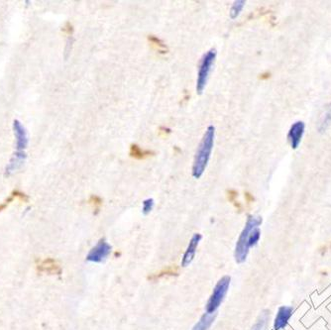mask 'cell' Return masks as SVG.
<instances>
[{
    "instance_id": "cell-1",
    "label": "cell",
    "mask_w": 331,
    "mask_h": 330,
    "mask_svg": "<svg viewBox=\"0 0 331 330\" xmlns=\"http://www.w3.org/2000/svg\"><path fill=\"white\" fill-rule=\"evenodd\" d=\"M214 138H215V127L213 125H209L203 134L201 142L199 143L194 161L193 176L195 178L201 177L207 167L214 146Z\"/></svg>"
},
{
    "instance_id": "cell-2",
    "label": "cell",
    "mask_w": 331,
    "mask_h": 330,
    "mask_svg": "<svg viewBox=\"0 0 331 330\" xmlns=\"http://www.w3.org/2000/svg\"><path fill=\"white\" fill-rule=\"evenodd\" d=\"M262 221H263L262 217H260V216L250 215L248 217L245 227H244L242 233L240 234V237H239L237 244H236V247H235L234 257H235V260L238 264H242L246 261L249 250H250V247H249V244H248L249 235H250V233L252 232L253 229L259 227L262 224Z\"/></svg>"
},
{
    "instance_id": "cell-3",
    "label": "cell",
    "mask_w": 331,
    "mask_h": 330,
    "mask_svg": "<svg viewBox=\"0 0 331 330\" xmlns=\"http://www.w3.org/2000/svg\"><path fill=\"white\" fill-rule=\"evenodd\" d=\"M230 281L231 278L229 276H224L217 282L205 307L207 313H215L216 309L221 306L229 289Z\"/></svg>"
},
{
    "instance_id": "cell-4",
    "label": "cell",
    "mask_w": 331,
    "mask_h": 330,
    "mask_svg": "<svg viewBox=\"0 0 331 330\" xmlns=\"http://www.w3.org/2000/svg\"><path fill=\"white\" fill-rule=\"evenodd\" d=\"M216 55H217L216 50L210 49L203 55L200 61L199 72H198V79H197V92L199 94H201L206 87Z\"/></svg>"
},
{
    "instance_id": "cell-5",
    "label": "cell",
    "mask_w": 331,
    "mask_h": 330,
    "mask_svg": "<svg viewBox=\"0 0 331 330\" xmlns=\"http://www.w3.org/2000/svg\"><path fill=\"white\" fill-rule=\"evenodd\" d=\"M13 133L15 137V147H16V151L14 155H19V156H27L26 154V149L29 143L28 139V133L24 125L19 121L18 119H15L13 121Z\"/></svg>"
},
{
    "instance_id": "cell-6",
    "label": "cell",
    "mask_w": 331,
    "mask_h": 330,
    "mask_svg": "<svg viewBox=\"0 0 331 330\" xmlns=\"http://www.w3.org/2000/svg\"><path fill=\"white\" fill-rule=\"evenodd\" d=\"M111 252V246H110L105 239H100L98 243L91 248L87 256V261L92 263H101L103 262Z\"/></svg>"
},
{
    "instance_id": "cell-7",
    "label": "cell",
    "mask_w": 331,
    "mask_h": 330,
    "mask_svg": "<svg viewBox=\"0 0 331 330\" xmlns=\"http://www.w3.org/2000/svg\"><path fill=\"white\" fill-rule=\"evenodd\" d=\"M306 131V123L304 121H296L290 126L287 133V140L292 150H297L303 140Z\"/></svg>"
},
{
    "instance_id": "cell-8",
    "label": "cell",
    "mask_w": 331,
    "mask_h": 330,
    "mask_svg": "<svg viewBox=\"0 0 331 330\" xmlns=\"http://www.w3.org/2000/svg\"><path fill=\"white\" fill-rule=\"evenodd\" d=\"M200 240H201V235L199 234V233H196L192 237L190 244H189V246H188V248H187V250H186V252H185V254H183V257H182V260H181V266L182 267H188L193 262Z\"/></svg>"
},
{
    "instance_id": "cell-9",
    "label": "cell",
    "mask_w": 331,
    "mask_h": 330,
    "mask_svg": "<svg viewBox=\"0 0 331 330\" xmlns=\"http://www.w3.org/2000/svg\"><path fill=\"white\" fill-rule=\"evenodd\" d=\"M37 270L39 273H44L48 275H61L62 274V268L60 264L53 258H46L42 261H40L37 265Z\"/></svg>"
},
{
    "instance_id": "cell-10",
    "label": "cell",
    "mask_w": 331,
    "mask_h": 330,
    "mask_svg": "<svg viewBox=\"0 0 331 330\" xmlns=\"http://www.w3.org/2000/svg\"><path fill=\"white\" fill-rule=\"evenodd\" d=\"M292 312H293V308L291 307L283 306L279 308V310H278V313L276 315L275 322H274V329L275 330L284 329L287 326L289 318L291 317Z\"/></svg>"
},
{
    "instance_id": "cell-11",
    "label": "cell",
    "mask_w": 331,
    "mask_h": 330,
    "mask_svg": "<svg viewBox=\"0 0 331 330\" xmlns=\"http://www.w3.org/2000/svg\"><path fill=\"white\" fill-rule=\"evenodd\" d=\"M331 124V102L324 106V112L320 116L317 129L320 133H324Z\"/></svg>"
},
{
    "instance_id": "cell-12",
    "label": "cell",
    "mask_w": 331,
    "mask_h": 330,
    "mask_svg": "<svg viewBox=\"0 0 331 330\" xmlns=\"http://www.w3.org/2000/svg\"><path fill=\"white\" fill-rule=\"evenodd\" d=\"M216 317V313H204L198 323L194 326L193 330H208Z\"/></svg>"
},
{
    "instance_id": "cell-13",
    "label": "cell",
    "mask_w": 331,
    "mask_h": 330,
    "mask_svg": "<svg viewBox=\"0 0 331 330\" xmlns=\"http://www.w3.org/2000/svg\"><path fill=\"white\" fill-rule=\"evenodd\" d=\"M178 267L174 265V266H168L164 269H162L161 271H159L158 273L153 274L152 276H149V280L151 281H156L159 279H162L164 277H174V276H177L178 275Z\"/></svg>"
},
{
    "instance_id": "cell-14",
    "label": "cell",
    "mask_w": 331,
    "mask_h": 330,
    "mask_svg": "<svg viewBox=\"0 0 331 330\" xmlns=\"http://www.w3.org/2000/svg\"><path fill=\"white\" fill-rule=\"evenodd\" d=\"M152 153L150 151H145V150H142V148H140L139 146L137 145H131L130 147V156L134 159H137V160H142V159H145L147 157H149Z\"/></svg>"
},
{
    "instance_id": "cell-15",
    "label": "cell",
    "mask_w": 331,
    "mask_h": 330,
    "mask_svg": "<svg viewBox=\"0 0 331 330\" xmlns=\"http://www.w3.org/2000/svg\"><path fill=\"white\" fill-rule=\"evenodd\" d=\"M269 311L268 310H264L260 317L257 320V322L255 323V325L253 326L252 330H266L267 324H268V320H269Z\"/></svg>"
},
{
    "instance_id": "cell-16",
    "label": "cell",
    "mask_w": 331,
    "mask_h": 330,
    "mask_svg": "<svg viewBox=\"0 0 331 330\" xmlns=\"http://www.w3.org/2000/svg\"><path fill=\"white\" fill-rule=\"evenodd\" d=\"M245 4H246V2L244 1V0H237V1H235L233 3V5L231 6V9H230V12H229L230 18L236 19L239 16V14L241 13V11L243 10Z\"/></svg>"
},
{
    "instance_id": "cell-17",
    "label": "cell",
    "mask_w": 331,
    "mask_h": 330,
    "mask_svg": "<svg viewBox=\"0 0 331 330\" xmlns=\"http://www.w3.org/2000/svg\"><path fill=\"white\" fill-rule=\"evenodd\" d=\"M260 237H261V230L259 229V227H257L255 229L252 230V232L250 233L249 235V240H248V244H249V247H254L257 243L259 242L260 240Z\"/></svg>"
},
{
    "instance_id": "cell-18",
    "label": "cell",
    "mask_w": 331,
    "mask_h": 330,
    "mask_svg": "<svg viewBox=\"0 0 331 330\" xmlns=\"http://www.w3.org/2000/svg\"><path fill=\"white\" fill-rule=\"evenodd\" d=\"M149 41H150V43L156 48V50H158V52L163 53V54L167 53L168 49H167L166 45H165L160 39H158L157 37H155V36H150V37H149Z\"/></svg>"
},
{
    "instance_id": "cell-19",
    "label": "cell",
    "mask_w": 331,
    "mask_h": 330,
    "mask_svg": "<svg viewBox=\"0 0 331 330\" xmlns=\"http://www.w3.org/2000/svg\"><path fill=\"white\" fill-rule=\"evenodd\" d=\"M154 204H155V201H154L153 198H147V199H145L143 201V208H142L143 214H145V215L149 214L153 210Z\"/></svg>"
},
{
    "instance_id": "cell-20",
    "label": "cell",
    "mask_w": 331,
    "mask_h": 330,
    "mask_svg": "<svg viewBox=\"0 0 331 330\" xmlns=\"http://www.w3.org/2000/svg\"><path fill=\"white\" fill-rule=\"evenodd\" d=\"M89 203L95 210V213H97L102 205V199L97 196H91L89 198Z\"/></svg>"
},
{
    "instance_id": "cell-21",
    "label": "cell",
    "mask_w": 331,
    "mask_h": 330,
    "mask_svg": "<svg viewBox=\"0 0 331 330\" xmlns=\"http://www.w3.org/2000/svg\"><path fill=\"white\" fill-rule=\"evenodd\" d=\"M12 195L14 196L15 198H18L19 200H21V201H23V202H27V201L29 200V197H28L27 195H25L24 193L18 191V190L13 191V192H12Z\"/></svg>"
},
{
    "instance_id": "cell-22",
    "label": "cell",
    "mask_w": 331,
    "mask_h": 330,
    "mask_svg": "<svg viewBox=\"0 0 331 330\" xmlns=\"http://www.w3.org/2000/svg\"><path fill=\"white\" fill-rule=\"evenodd\" d=\"M14 199H15V198H14V196L11 194L10 197H9L7 199H5L2 203H0V212H2L5 208H7V206H8Z\"/></svg>"
},
{
    "instance_id": "cell-23",
    "label": "cell",
    "mask_w": 331,
    "mask_h": 330,
    "mask_svg": "<svg viewBox=\"0 0 331 330\" xmlns=\"http://www.w3.org/2000/svg\"><path fill=\"white\" fill-rule=\"evenodd\" d=\"M270 77H271L270 73H269V72H266V73H263V75H261L260 79H261V80H268V79H270Z\"/></svg>"
},
{
    "instance_id": "cell-24",
    "label": "cell",
    "mask_w": 331,
    "mask_h": 330,
    "mask_svg": "<svg viewBox=\"0 0 331 330\" xmlns=\"http://www.w3.org/2000/svg\"><path fill=\"white\" fill-rule=\"evenodd\" d=\"M245 197H246V198H247L248 202H251V201H253V200H254V198H253V197H252L250 194H248V193L245 195Z\"/></svg>"
}]
</instances>
